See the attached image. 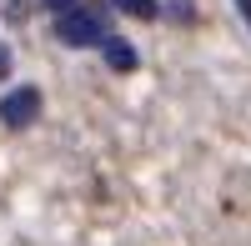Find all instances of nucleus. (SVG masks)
<instances>
[{"instance_id": "obj_1", "label": "nucleus", "mask_w": 251, "mask_h": 246, "mask_svg": "<svg viewBox=\"0 0 251 246\" xmlns=\"http://www.w3.org/2000/svg\"><path fill=\"white\" fill-rule=\"evenodd\" d=\"M55 35L66 40V46H100L106 40V15L86 0H75V5L55 10Z\"/></svg>"}, {"instance_id": "obj_2", "label": "nucleus", "mask_w": 251, "mask_h": 246, "mask_svg": "<svg viewBox=\"0 0 251 246\" xmlns=\"http://www.w3.org/2000/svg\"><path fill=\"white\" fill-rule=\"evenodd\" d=\"M0 121L10 131H25L30 121H40V91L35 86H15L5 100H0Z\"/></svg>"}, {"instance_id": "obj_3", "label": "nucleus", "mask_w": 251, "mask_h": 246, "mask_svg": "<svg viewBox=\"0 0 251 246\" xmlns=\"http://www.w3.org/2000/svg\"><path fill=\"white\" fill-rule=\"evenodd\" d=\"M100 50H106V66H111V71H136V46H131V40H121V35L106 30Z\"/></svg>"}, {"instance_id": "obj_4", "label": "nucleus", "mask_w": 251, "mask_h": 246, "mask_svg": "<svg viewBox=\"0 0 251 246\" xmlns=\"http://www.w3.org/2000/svg\"><path fill=\"white\" fill-rule=\"evenodd\" d=\"M116 10H126V15H136V20H156L161 15V5L156 0H111Z\"/></svg>"}, {"instance_id": "obj_5", "label": "nucleus", "mask_w": 251, "mask_h": 246, "mask_svg": "<svg viewBox=\"0 0 251 246\" xmlns=\"http://www.w3.org/2000/svg\"><path fill=\"white\" fill-rule=\"evenodd\" d=\"M5 71H10V50L0 46V75H5Z\"/></svg>"}, {"instance_id": "obj_6", "label": "nucleus", "mask_w": 251, "mask_h": 246, "mask_svg": "<svg viewBox=\"0 0 251 246\" xmlns=\"http://www.w3.org/2000/svg\"><path fill=\"white\" fill-rule=\"evenodd\" d=\"M236 10H241V15H246V20H251V0H236Z\"/></svg>"}]
</instances>
